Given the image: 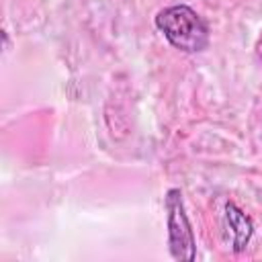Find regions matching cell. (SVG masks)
Listing matches in <instances>:
<instances>
[{
    "label": "cell",
    "instance_id": "6da1fadb",
    "mask_svg": "<svg viewBox=\"0 0 262 262\" xmlns=\"http://www.w3.org/2000/svg\"><path fill=\"white\" fill-rule=\"evenodd\" d=\"M158 31L168 43L184 53H199L209 45V27L203 16L186 4L162 8L154 18Z\"/></svg>",
    "mask_w": 262,
    "mask_h": 262
},
{
    "label": "cell",
    "instance_id": "7a4b0ae2",
    "mask_svg": "<svg viewBox=\"0 0 262 262\" xmlns=\"http://www.w3.org/2000/svg\"><path fill=\"white\" fill-rule=\"evenodd\" d=\"M166 227H168V250L174 260L192 262L196 258V239L186 215L184 199L180 188H170L164 196Z\"/></svg>",
    "mask_w": 262,
    "mask_h": 262
},
{
    "label": "cell",
    "instance_id": "3957f363",
    "mask_svg": "<svg viewBox=\"0 0 262 262\" xmlns=\"http://www.w3.org/2000/svg\"><path fill=\"white\" fill-rule=\"evenodd\" d=\"M225 223H227V227L233 233L231 250L235 254H242L248 248V244H250V239L254 235V221H252V217L246 215L235 203H227L225 205Z\"/></svg>",
    "mask_w": 262,
    "mask_h": 262
}]
</instances>
